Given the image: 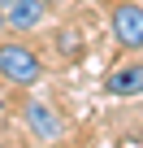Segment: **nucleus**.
<instances>
[{"label": "nucleus", "instance_id": "nucleus-1", "mask_svg": "<svg viewBox=\"0 0 143 148\" xmlns=\"http://www.w3.org/2000/svg\"><path fill=\"white\" fill-rule=\"evenodd\" d=\"M0 79L13 87H35L43 79V61L26 44H0Z\"/></svg>", "mask_w": 143, "mask_h": 148}, {"label": "nucleus", "instance_id": "nucleus-2", "mask_svg": "<svg viewBox=\"0 0 143 148\" xmlns=\"http://www.w3.org/2000/svg\"><path fill=\"white\" fill-rule=\"evenodd\" d=\"M108 26H113V39L121 48H143V5H130V0L117 5Z\"/></svg>", "mask_w": 143, "mask_h": 148}, {"label": "nucleus", "instance_id": "nucleus-3", "mask_svg": "<svg viewBox=\"0 0 143 148\" xmlns=\"http://www.w3.org/2000/svg\"><path fill=\"white\" fill-rule=\"evenodd\" d=\"M22 118H26V126H30V135H35L39 144H56V139H61V131H65L61 113H56L52 105H43V100L22 105Z\"/></svg>", "mask_w": 143, "mask_h": 148}, {"label": "nucleus", "instance_id": "nucleus-4", "mask_svg": "<svg viewBox=\"0 0 143 148\" xmlns=\"http://www.w3.org/2000/svg\"><path fill=\"white\" fill-rule=\"evenodd\" d=\"M104 92L108 96H143V61H126V65L108 70Z\"/></svg>", "mask_w": 143, "mask_h": 148}, {"label": "nucleus", "instance_id": "nucleus-5", "mask_svg": "<svg viewBox=\"0 0 143 148\" xmlns=\"http://www.w3.org/2000/svg\"><path fill=\"white\" fill-rule=\"evenodd\" d=\"M43 9H48V0H13L5 9V22L9 31H35L43 22Z\"/></svg>", "mask_w": 143, "mask_h": 148}, {"label": "nucleus", "instance_id": "nucleus-6", "mask_svg": "<svg viewBox=\"0 0 143 148\" xmlns=\"http://www.w3.org/2000/svg\"><path fill=\"white\" fill-rule=\"evenodd\" d=\"M0 31H9V22H5V9H0Z\"/></svg>", "mask_w": 143, "mask_h": 148}, {"label": "nucleus", "instance_id": "nucleus-7", "mask_svg": "<svg viewBox=\"0 0 143 148\" xmlns=\"http://www.w3.org/2000/svg\"><path fill=\"white\" fill-rule=\"evenodd\" d=\"M9 5H13V0H0V9H9Z\"/></svg>", "mask_w": 143, "mask_h": 148}, {"label": "nucleus", "instance_id": "nucleus-8", "mask_svg": "<svg viewBox=\"0 0 143 148\" xmlns=\"http://www.w3.org/2000/svg\"><path fill=\"white\" fill-rule=\"evenodd\" d=\"M48 5H61V0H48Z\"/></svg>", "mask_w": 143, "mask_h": 148}, {"label": "nucleus", "instance_id": "nucleus-9", "mask_svg": "<svg viewBox=\"0 0 143 148\" xmlns=\"http://www.w3.org/2000/svg\"><path fill=\"white\" fill-rule=\"evenodd\" d=\"M0 113H5V105H0Z\"/></svg>", "mask_w": 143, "mask_h": 148}]
</instances>
